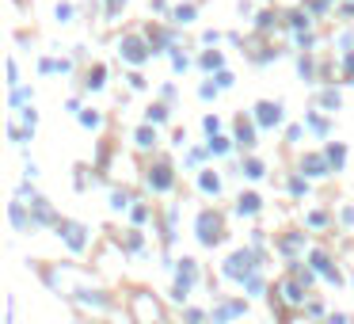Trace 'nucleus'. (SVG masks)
<instances>
[]
</instances>
